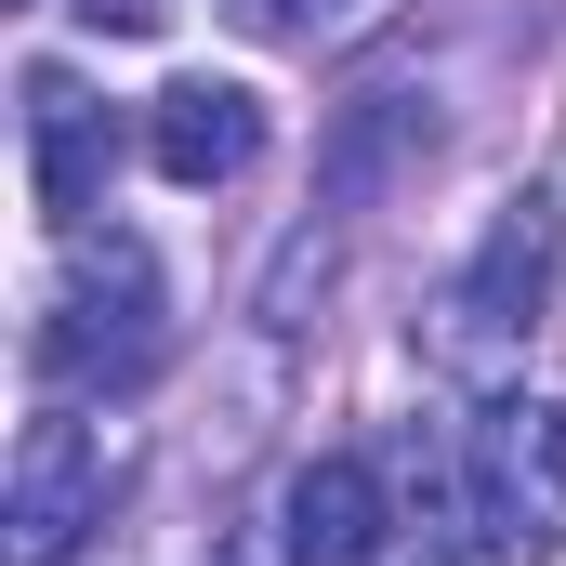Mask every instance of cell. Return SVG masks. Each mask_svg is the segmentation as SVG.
<instances>
[{
	"mask_svg": "<svg viewBox=\"0 0 566 566\" xmlns=\"http://www.w3.org/2000/svg\"><path fill=\"white\" fill-rule=\"evenodd\" d=\"M434 158V93H356L329 145H316V198L329 211H369V198H396L409 171Z\"/></svg>",
	"mask_w": 566,
	"mask_h": 566,
	"instance_id": "52a82bcc",
	"label": "cell"
},
{
	"mask_svg": "<svg viewBox=\"0 0 566 566\" xmlns=\"http://www.w3.org/2000/svg\"><path fill=\"white\" fill-rule=\"evenodd\" d=\"M158 251L133 224H66V277L40 303V382L66 396H133L158 369Z\"/></svg>",
	"mask_w": 566,
	"mask_h": 566,
	"instance_id": "6da1fadb",
	"label": "cell"
},
{
	"mask_svg": "<svg viewBox=\"0 0 566 566\" xmlns=\"http://www.w3.org/2000/svg\"><path fill=\"white\" fill-rule=\"evenodd\" d=\"M224 13H238V27H290V0H224Z\"/></svg>",
	"mask_w": 566,
	"mask_h": 566,
	"instance_id": "8fae6325",
	"label": "cell"
},
{
	"mask_svg": "<svg viewBox=\"0 0 566 566\" xmlns=\"http://www.w3.org/2000/svg\"><path fill=\"white\" fill-rule=\"evenodd\" d=\"M277 541H290V566H382L396 501H382L369 461H303L290 501H277Z\"/></svg>",
	"mask_w": 566,
	"mask_h": 566,
	"instance_id": "ba28073f",
	"label": "cell"
},
{
	"mask_svg": "<svg viewBox=\"0 0 566 566\" xmlns=\"http://www.w3.org/2000/svg\"><path fill=\"white\" fill-rule=\"evenodd\" d=\"M303 277H329V238H316V224L290 238V264H277V290H264V329H303Z\"/></svg>",
	"mask_w": 566,
	"mask_h": 566,
	"instance_id": "9c48e42d",
	"label": "cell"
},
{
	"mask_svg": "<svg viewBox=\"0 0 566 566\" xmlns=\"http://www.w3.org/2000/svg\"><path fill=\"white\" fill-rule=\"evenodd\" d=\"M106 171H119V119L66 66H27V198L53 224H93L106 211Z\"/></svg>",
	"mask_w": 566,
	"mask_h": 566,
	"instance_id": "5b68a950",
	"label": "cell"
},
{
	"mask_svg": "<svg viewBox=\"0 0 566 566\" xmlns=\"http://www.w3.org/2000/svg\"><path fill=\"white\" fill-rule=\"evenodd\" d=\"M66 13H80L93 40H158V27H171V0H66Z\"/></svg>",
	"mask_w": 566,
	"mask_h": 566,
	"instance_id": "30bf717a",
	"label": "cell"
},
{
	"mask_svg": "<svg viewBox=\"0 0 566 566\" xmlns=\"http://www.w3.org/2000/svg\"><path fill=\"white\" fill-rule=\"evenodd\" d=\"M80 527H106V448H93V422L40 409L13 448V488H0V566H66Z\"/></svg>",
	"mask_w": 566,
	"mask_h": 566,
	"instance_id": "277c9868",
	"label": "cell"
},
{
	"mask_svg": "<svg viewBox=\"0 0 566 566\" xmlns=\"http://www.w3.org/2000/svg\"><path fill=\"white\" fill-rule=\"evenodd\" d=\"M474 554L488 566H554L566 554V409L501 396L474 422Z\"/></svg>",
	"mask_w": 566,
	"mask_h": 566,
	"instance_id": "3957f363",
	"label": "cell"
},
{
	"mask_svg": "<svg viewBox=\"0 0 566 566\" xmlns=\"http://www.w3.org/2000/svg\"><path fill=\"white\" fill-rule=\"evenodd\" d=\"M541 303H554V198L527 185V198L488 211V251L448 277V303H434V356H448L461 382H501V369L527 356Z\"/></svg>",
	"mask_w": 566,
	"mask_h": 566,
	"instance_id": "7a4b0ae2",
	"label": "cell"
},
{
	"mask_svg": "<svg viewBox=\"0 0 566 566\" xmlns=\"http://www.w3.org/2000/svg\"><path fill=\"white\" fill-rule=\"evenodd\" d=\"M145 158H158L171 185H238V171L264 158V93H251V80H171V93L145 106Z\"/></svg>",
	"mask_w": 566,
	"mask_h": 566,
	"instance_id": "8992f818",
	"label": "cell"
}]
</instances>
